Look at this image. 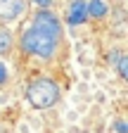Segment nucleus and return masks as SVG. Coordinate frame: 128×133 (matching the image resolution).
<instances>
[{"instance_id":"obj_1","label":"nucleus","mask_w":128,"mask_h":133,"mask_svg":"<svg viewBox=\"0 0 128 133\" xmlns=\"http://www.w3.org/2000/svg\"><path fill=\"white\" fill-rule=\"evenodd\" d=\"M26 102L33 107V109H50L59 102V97H62V88H59V83L50 76H38L33 78L26 86Z\"/></svg>"},{"instance_id":"obj_2","label":"nucleus","mask_w":128,"mask_h":133,"mask_svg":"<svg viewBox=\"0 0 128 133\" xmlns=\"http://www.w3.org/2000/svg\"><path fill=\"white\" fill-rule=\"evenodd\" d=\"M19 45L26 55H33V57H40V59H52L57 55V48H59V38L50 36V33L40 31L38 26H26L22 38H19Z\"/></svg>"},{"instance_id":"obj_3","label":"nucleus","mask_w":128,"mask_h":133,"mask_svg":"<svg viewBox=\"0 0 128 133\" xmlns=\"http://www.w3.org/2000/svg\"><path fill=\"white\" fill-rule=\"evenodd\" d=\"M31 24L38 26L40 31H45V33H50V36H55V38L62 41V22H59V17H57L52 10H38V12L33 14V19H31Z\"/></svg>"},{"instance_id":"obj_4","label":"nucleus","mask_w":128,"mask_h":133,"mask_svg":"<svg viewBox=\"0 0 128 133\" xmlns=\"http://www.w3.org/2000/svg\"><path fill=\"white\" fill-rule=\"evenodd\" d=\"M29 0H0V19L3 22H14L26 12Z\"/></svg>"},{"instance_id":"obj_5","label":"nucleus","mask_w":128,"mask_h":133,"mask_svg":"<svg viewBox=\"0 0 128 133\" xmlns=\"http://www.w3.org/2000/svg\"><path fill=\"white\" fill-rule=\"evenodd\" d=\"M88 22V0H71L67 7V24L81 26Z\"/></svg>"},{"instance_id":"obj_6","label":"nucleus","mask_w":128,"mask_h":133,"mask_svg":"<svg viewBox=\"0 0 128 133\" xmlns=\"http://www.w3.org/2000/svg\"><path fill=\"white\" fill-rule=\"evenodd\" d=\"M107 3L104 0H90L88 3V19L93 17V19H102V17H107Z\"/></svg>"},{"instance_id":"obj_7","label":"nucleus","mask_w":128,"mask_h":133,"mask_svg":"<svg viewBox=\"0 0 128 133\" xmlns=\"http://www.w3.org/2000/svg\"><path fill=\"white\" fill-rule=\"evenodd\" d=\"M12 48H14V36H12L7 29L0 26V57H3V55H10Z\"/></svg>"},{"instance_id":"obj_8","label":"nucleus","mask_w":128,"mask_h":133,"mask_svg":"<svg viewBox=\"0 0 128 133\" xmlns=\"http://www.w3.org/2000/svg\"><path fill=\"white\" fill-rule=\"evenodd\" d=\"M114 66H116L119 78H121V81H128V55H126V52L116 59V64H114Z\"/></svg>"},{"instance_id":"obj_9","label":"nucleus","mask_w":128,"mask_h":133,"mask_svg":"<svg viewBox=\"0 0 128 133\" xmlns=\"http://www.w3.org/2000/svg\"><path fill=\"white\" fill-rule=\"evenodd\" d=\"M121 55H123V50H119V48H114V50H109V55H107V59H109V64H111V66H114V64H116V59H119Z\"/></svg>"},{"instance_id":"obj_10","label":"nucleus","mask_w":128,"mask_h":133,"mask_svg":"<svg viewBox=\"0 0 128 133\" xmlns=\"http://www.w3.org/2000/svg\"><path fill=\"white\" fill-rule=\"evenodd\" d=\"M31 3H33L38 10H50V7L55 5V0H31Z\"/></svg>"},{"instance_id":"obj_11","label":"nucleus","mask_w":128,"mask_h":133,"mask_svg":"<svg viewBox=\"0 0 128 133\" xmlns=\"http://www.w3.org/2000/svg\"><path fill=\"white\" fill-rule=\"evenodd\" d=\"M114 131H116V133H128V124H126L123 119H116V121H114Z\"/></svg>"},{"instance_id":"obj_12","label":"nucleus","mask_w":128,"mask_h":133,"mask_svg":"<svg viewBox=\"0 0 128 133\" xmlns=\"http://www.w3.org/2000/svg\"><path fill=\"white\" fill-rule=\"evenodd\" d=\"M5 81H7V69H5V64L0 62V86H3Z\"/></svg>"}]
</instances>
